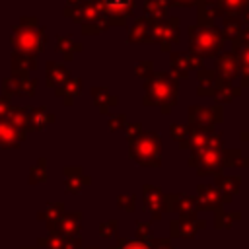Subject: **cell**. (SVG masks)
Here are the masks:
<instances>
[{
  "instance_id": "obj_1",
  "label": "cell",
  "mask_w": 249,
  "mask_h": 249,
  "mask_svg": "<svg viewBox=\"0 0 249 249\" xmlns=\"http://www.w3.org/2000/svg\"><path fill=\"white\" fill-rule=\"evenodd\" d=\"M179 97V80L171 72H154L144 82L142 103L146 107H158L161 115H169Z\"/></svg>"
},
{
  "instance_id": "obj_2",
  "label": "cell",
  "mask_w": 249,
  "mask_h": 249,
  "mask_svg": "<svg viewBox=\"0 0 249 249\" xmlns=\"http://www.w3.org/2000/svg\"><path fill=\"white\" fill-rule=\"evenodd\" d=\"M47 29L45 25H39V19L35 16H23L16 25H12L10 43L12 51L23 53V54H41L47 47Z\"/></svg>"
},
{
  "instance_id": "obj_3",
  "label": "cell",
  "mask_w": 249,
  "mask_h": 249,
  "mask_svg": "<svg viewBox=\"0 0 249 249\" xmlns=\"http://www.w3.org/2000/svg\"><path fill=\"white\" fill-rule=\"evenodd\" d=\"M187 33H189V54L200 56L202 60L216 58L220 53H224V47L228 43L222 29H218V25L198 27L195 23L187 27Z\"/></svg>"
},
{
  "instance_id": "obj_4",
  "label": "cell",
  "mask_w": 249,
  "mask_h": 249,
  "mask_svg": "<svg viewBox=\"0 0 249 249\" xmlns=\"http://www.w3.org/2000/svg\"><path fill=\"white\" fill-rule=\"evenodd\" d=\"M130 158L140 165H160L161 163V136L154 130H142L138 136L128 140Z\"/></svg>"
},
{
  "instance_id": "obj_5",
  "label": "cell",
  "mask_w": 249,
  "mask_h": 249,
  "mask_svg": "<svg viewBox=\"0 0 249 249\" xmlns=\"http://www.w3.org/2000/svg\"><path fill=\"white\" fill-rule=\"evenodd\" d=\"M187 117H189L187 126H191L202 134H212V132H216V124H220L224 121V109L220 103H214L210 107L191 105L187 109Z\"/></svg>"
},
{
  "instance_id": "obj_6",
  "label": "cell",
  "mask_w": 249,
  "mask_h": 249,
  "mask_svg": "<svg viewBox=\"0 0 249 249\" xmlns=\"http://www.w3.org/2000/svg\"><path fill=\"white\" fill-rule=\"evenodd\" d=\"M181 39V18H163L158 21L150 19V43H158L163 53H171V45Z\"/></svg>"
},
{
  "instance_id": "obj_7",
  "label": "cell",
  "mask_w": 249,
  "mask_h": 249,
  "mask_svg": "<svg viewBox=\"0 0 249 249\" xmlns=\"http://www.w3.org/2000/svg\"><path fill=\"white\" fill-rule=\"evenodd\" d=\"M91 2L101 10L105 19L109 21V27L111 25H115V27L126 25L128 16H132L134 8H136L134 0H91Z\"/></svg>"
},
{
  "instance_id": "obj_8",
  "label": "cell",
  "mask_w": 249,
  "mask_h": 249,
  "mask_svg": "<svg viewBox=\"0 0 249 249\" xmlns=\"http://www.w3.org/2000/svg\"><path fill=\"white\" fill-rule=\"evenodd\" d=\"M37 91V80L31 78L29 74H16L12 72L10 78L2 80V95L10 97L19 95V97H33Z\"/></svg>"
},
{
  "instance_id": "obj_9",
  "label": "cell",
  "mask_w": 249,
  "mask_h": 249,
  "mask_svg": "<svg viewBox=\"0 0 249 249\" xmlns=\"http://www.w3.org/2000/svg\"><path fill=\"white\" fill-rule=\"evenodd\" d=\"M169 66H171V74L177 80H185V78H189L191 70L202 68L204 60L200 56H195L189 53H169Z\"/></svg>"
},
{
  "instance_id": "obj_10",
  "label": "cell",
  "mask_w": 249,
  "mask_h": 249,
  "mask_svg": "<svg viewBox=\"0 0 249 249\" xmlns=\"http://www.w3.org/2000/svg\"><path fill=\"white\" fill-rule=\"evenodd\" d=\"M189 163L193 167L198 169L200 175H208L214 171H220L222 165V150H200V152H193Z\"/></svg>"
},
{
  "instance_id": "obj_11",
  "label": "cell",
  "mask_w": 249,
  "mask_h": 249,
  "mask_svg": "<svg viewBox=\"0 0 249 249\" xmlns=\"http://www.w3.org/2000/svg\"><path fill=\"white\" fill-rule=\"evenodd\" d=\"M214 72L222 80L233 84V80H239V62L233 53L224 51L214 58Z\"/></svg>"
},
{
  "instance_id": "obj_12",
  "label": "cell",
  "mask_w": 249,
  "mask_h": 249,
  "mask_svg": "<svg viewBox=\"0 0 249 249\" xmlns=\"http://www.w3.org/2000/svg\"><path fill=\"white\" fill-rule=\"evenodd\" d=\"M54 121H56V117L53 113H49V109L45 105L27 107V128L25 130H45L47 124H51Z\"/></svg>"
},
{
  "instance_id": "obj_13",
  "label": "cell",
  "mask_w": 249,
  "mask_h": 249,
  "mask_svg": "<svg viewBox=\"0 0 249 249\" xmlns=\"http://www.w3.org/2000/svg\"><path fill=\"white\" fill-rule=\"evenodd\" d=\"M72 76H70V70L60 64V62H54V60H47L45 64V84L47 88H58L62 86L64 82H68Z\"/></svg>"
},
{
  "instance_id": "obj_14",
  "label": "cell",
  "mask_w": 249,
  "mask_h": 249,
  "mask_svg": "<svg viewBox=\"0 0 249 249\" xmlns=\"http://www.w3.org/2000/svg\"><path fill=\"white\" fill-rule=\"evenodd\" d=\"M239 95H241V88H239V86H235V84H230V82L222 80L220 76H216L214 93H212V97L216 99V103L224 105V103H230V101H233V99H235V97H239Z\"/></svg>"
},
{
  "instance_id": "obj_15",
  "label": "cell",
  "mask_w": 249,
  "mask_h": 249,
  "mask_svg": "<svg viewBox=\"0 0 249 249\" xmlns=\"http://www.w3.org/2000/svg\"><path fill=\"white\" fill-rule=\"evenodd\" d=\"M25 140V130L14 128L10 123L0 119V148H18Z\"/></svg>"
},
{
  "instance_id": "obj_16",
  "label": "cell",
  "mask_w": 249,
  "mask_h": 249,
  "mask_svg": "<svg viewBox=\"0 0 249 249\" xmlns=\"http://www.w3.org/2000/svg\"><path fill=\"white\" fill-rule=\"evenodd\" d=\"M82 88H84V82H82L80 78H70V80H68V82H64L62 86L54 88V95H56V97H60V99H62V103H64L66 107H70V105L74 103V99H76V97H80Z\"/></svg>"
},
{
  "instance_id": "obj_17",
  "label": "cell",
  "mask_w": 249,
  "mask_h": 249,
  "mask_svg": "<svg viewBox=\"0 0 249 249\" xmlns=\"http://www.w3.org/2000/svg\"><path fill=\"white\" fill-rule=\"evenodd\" d=\"M89 93H91V99H93V103L97 105V109H99L101 115H107L111 107H117V105H119V97L113 95V93H111L107 88H103V86L91 88Z\"/></svg>"
},
{
  "instance_id": "obj_18",
  "label": "cell",
  "mask_w": 249,
  "mask_h": 249,
  "mask_svg": "<svg viewBox=\"0 0 249 249\" xmlns=\"http://www.w3.org/2000/svg\"><path fill=\"white\" fill-rule=\"evenodd\" d=\"M196 80H198V86H196V95L198 97H212L214 93V84H216V72L214 68H198L196 70Z\"/></svg>"
},
{
  "instance_id": "obj_19",
  "label": "cell",
  "mask_w": 249,
  "mask_h": 249,
  "mask_svg": "<svg viewBox=\"0 0 249 249\" xmlns=\"http://www.w3.org/2000/svg\"><path fill=\"white\" fill-rule=\"evenodd\" d=\"M128 43H150V19L146 16H136L128 29Z\"/></svg>"
},
{
  "instance_id": "obj_20",
  "label": "cell",
  "mask_w": 249,
  "mask_h": 249,
  "mask_svg": "<svg viewBox=\"0 0 249 249\" xmlns=\"http://www.w3.org/2000/svg\"><path fill=\"white\" fill-rule=\"evenodd\" d=\"M56 51L62 54V58L66 62H70L78 53L84 51V45L80 41H76L72 35H58L56 37Z\"/></svg>"
},
{
  "instance_id": "obj_21",
  "label": "cell",
  "mask_w": 249,
  "mask_h": 249,
  "mask_svg": "<svg viewBox=\"0 0 249 249\" xmlns=\"http://www.w3.org/2000/svg\"><path fill=\"white\" fill-rule=\"evenodd\" d=\"M10 60H12V72H16V74H29V72L37 70V66H39L37 64V56L16 53V51H12Z\"/></svg>"
},
{
  "instance_id": "obj_22",
  "label": "cell",
  "mask_w": 249,
  "mask_h": 249,
  "mask_svg": "<svg viewBox=\"0 0 249 249\" xmlns=\"http://www.w3.org/2000/svg\"><path fill=\"white\" fill-rule=\"evenodd\" d=\"M249 10V0H218L214 4L216 18L224 16H239L241 12Z\"/></svg>"
},
{
  "instance_id": "obj_23",
  "label": "cell",
  "mask_w": 249,
  "mask_h": 249,
  "mask_svg": "<svg viewBox=\"0 0 249 249\" xmlns=\"http://www.w3.org/2000/svg\"><path fill=\"white\" fill-rule=\"evenodd\" d=\"M231 51L239 62V80H249V45H241L237 41H230Z\"/></svg>"
},
{
  "instance_id": "obj_24",
  "label": "cell",
  "mask_w": 249,
  "mask_h": 249,
  "mask_svg": "<svg viewBox=\"0 0 249 249\" xmlns=\"http://www.w3.org/2000/svg\"><path fill=\"white\" fill-rule=\"evenodd\" d=\"M6 123H10L14 128H19V130H25L27 128V107H19V105H10L6 117H4Z\"/></svg>"
},
{
  "instance_id": "obj_25",
  "label": "cell",
  "mask_w": 249,
  "mask_h": 249,
  "mask_svg": "<svg viewBox=\"0 0 249 249\" xmlns=\"http://www.w3.org/2000/svg\"><path fill=\"white\" fill-rule=\"evenodd\" d=\"M167 2L165 0H146L144 2V16L152 21H158V19H163L167 16Z\"/></svg>"
},
{
  "instance_id": "obj_26",
  "label": "cell",
  "mask_w": 249,
  "mask_h": 249,
  "mask_svg": "<svg viewBox=\"0 0 249 249\" xmlns=\"http://www.w3.org/2000/svg\"><path fill=\"white\" fill-rule=\"evenodd\" d=\"M241 29H243V21L239 16H224L222 18V33H224L226 41L235 39Z\"/></svg>"
},
{
  "instance_id": "obj_27",
  "label": "cell",
  "mask_w": 249,
  "mask_h": 249,
  "mask_svg": "<svg viewBox=\"0 0 249 249\" xmlns=\"http://www.w3.org/2000/svg\"><path fill=\"white\" fill-rule=\"evenodd\" d=\"M196 25L198 27H212V25H216L214 6H196Z\"/></svg>"
},
{
  "instance_id": "obj_28",
  "label": "cell",
  "mask_w": 249,
  "mask_h": 249,
  "mask_svg": "<svg viewBox=\"0 0 249 249\" xmlns=\"http://www.w3.org/2000/svg\"><path fill=\"white\" fill-rule=\"evenodd\" d=\"M169 134L173 140H177L179 148H189V126L187 124H179V123H171L169 124Z\"/></svg>"
},
{
  "instance_id": "obj_29",
  "label": "cell",
  "mask_w": 249,
  "mask_h": 249,
  "mask_svg": "<svg viewBox=\"0 0 249 249\" xmlns=\"http://www.w3.org/2000/svg\"><path fill=\"white\" fill-rule=\"evenodd\" d=\"M222 165H249V160L241 150H222Z\"/></svg>"
},
{
  "instance_id": "obj_30",
  "label": "cell",
  "mask_w": 249,
  "mask_h": 249,
  "mask_svg": "<svg viewBox=\"0 0 249 249\" xmlns=\"http://www.w3.org/2000/svg\"><path fill=\"white\" fill-rule=\"evenodd\" d=\"M109 29V21L105 19V16L89 21V23H82V33L84 35H97V33H105Z\"/></svg>"
},
{
  "instance_id": "obj_31",
  "label": "cell",
  "mask_w": 249,
  "mask_h": 249,
  "mask_svg": "<svg viewBox=\"0 0 249 249\" xmlns=\"http://www.w3.org/2000/svg\"><path fill=\"white\" fill-rule=\"evenodd\" d=\"M239 177H224V175H218L216 177V183H218V187L226 193V195H231V193H235L237 191V185H239Z\"/></svg>"
},
{
  "instance_id": "obj_32",
  "label": "cell",
  "mask_w": 249,
  "mask_h": 249,
  "mask_svg": "<svg viewBox=\"0 0 249 249\" xmlns=\"http://www.w3.org/2000/svg\"><path fill=\"white\" fill-rule=\"evenodd\" d=\"M134 74L146 82V80L154 74V62H152V60H140V62L134 66Z\"/></svg>"
},
{
  "instance_id": "obj_33",
  "label": "cell",
  "mask_w": 249,
  "mask_h": 249,
  "mask_svg": "<svg viewBox=\"0 0 249 249\" xmlns=\"http://www.w3.org/2000/svg\"><path fill=\"white\" fill-rule=\"evenodd\" d=\"M109 130H123L126 126V113H113L109 115Z\"/></svg>"
},
{
  "instance_id": "obj_34",
  "label": "cell",
  "mask_w": 249,
  "mask_h": 249,
  "mask_svg": "<svg viewBox=\"0 0 249 249\" xmlns=\"http://www.w3.org/2000/svg\"><path fill=\"white\" fill-rule=\"evenodd\" d=\"M124 130H126V138L130 140V138H134L142 132V123H126Z\"/></svg>"
},
{
  "instance_id": "obj_35",
  "label": "cell",
  "mask_w": 249,
  "mask_h": 249,
  "mask_svg": "<svg viewBox=\"0 0 249 249\" xmlns=\"http://www.w3.org/2000/svg\"><path fill=\"white\" fill-rule=\"evenodd\" d=\"M167 6H175V8H191L196 6V0H165Z\"/></svg>"
},
{
  "instance_id": "obj_36",
  "label": "cell",
  "mask_w": 249,
  "mask_h": 249,
  "mask_svg": "<svg viewBox=\"0 0 249 249\" xmlns=\"http://www.w3.org/2000/svg\"><path fill=\"white\" fill-rule=\"evenodd\" d=\"M231 41H237L241 45H249V25H243V29L239 31V35L235 39H231Z\"/></svg>"
},
{
  "instance_id": "obj_37",
  "label": "cell",
  "mask_w": 249,
  "mask_h": 249,
  "mask_svg": "<svg viewBox=\"0 0 249 249\" xmlns=\"http://www.w3.org/2000/svg\"><path fill=\"white\" fill-rule=\"evenodd\" d=\"M10 97H6V95H0V119H4L6 117V113H8V109H10Z\"/></svg>"
},
{
  "instance_id": "obj_38",
  "label": "cell",
  "mask_w": 249,
  "mask_h": 249,
  "mask_svg": "<svg viewBox=\"0 0 249 249\" xmlns=\"http://www.w3.org/2000/svg\"><path fill=\"white\" fill-rule=\"evenodd\" d=\"M123 249H148V245H144V243H126Z\"/></svg>"
},
{
  "instance_id": "obj_39",
  "label": "cell",
  "mask_w": 249,
  "mask_h": 249,
  "mask_svg": "<svg viewBox=\"0 0 249 249\" xmlns=\"http://www.w3.org/2000/svg\"><path fill=\"white\" fill-rule=\"evenodd\" d=\"M218 0H196V6H214Z\"/></svg>"
},
{
  "instance_id": "obj_40",
  "label": "cell",
  "mask_w": 249,
  "mask_h": 249,
  "mask_svg": "<svg viewBox=\"0 0 249 249\" xmlns=\"http://www.w3.org/2000/svg\"><path fill=\"white\" fill-rule=\"evenodd\" d=\"M84 0H66V6L68 8H76V6H80Z\"/></svg>"
},
{
  "instance_id": "obj_41",
  "label": "cell",
  "mask_w": 249,
  "mask_h": 249,
  "mask_svg": "<svg viewBox=\"0 0 249 249\" xmlns=\"http://www.w3.org/2000/svg\"><path fill=\"white\" fill-rule=\"evenodd\" d=\"M241 140H245V142H249V128L241 132Z\"/></svg>"
},
{
  "instance_id": "obj_42",
  "label": "cell",
  "mask_w": 249,
  "mask_h": 249,
  "mask_svg": "<svg viewBox=\"0 0 249 249\" xmlns=\"http://www.w3.org/2000/svg\"><path fill=\"white\" fill-rule=\"evenodd\" d=\"M245 88H249V80H247V86H245Z\"/></svg>"
},
{
  "instance_id": "obj_43",
  "label": "cell",
  "mask_w": 249,
  "mask_h": 249,
  "mask_svg": "<svg viewBox=\"0 0 249 249\" xmlns=\"http://www.w3.org/2000/svg\"><path fill=\"white\" fill-rule=\"evenodd\" d=\"M134 2H136V0H134Z\"/></svg>"
}]
</instances>
